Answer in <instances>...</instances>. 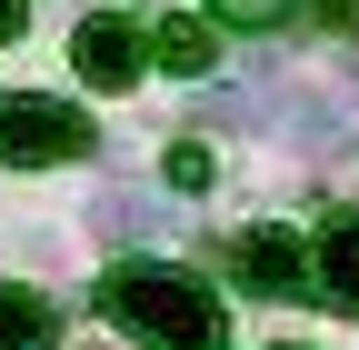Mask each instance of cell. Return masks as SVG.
Masks as SVG:
<instances>
[{
  "mask_svg": "<svg viewBox=\"0 0 359 350\" xmlns=\"http://www.w3.org/2000/svg\"><path fill=\"white\" fill-rule=\"evenodd\" d=\"M70 60H80V80H100V91H130V80L150 70V30L140 20H80Z\"/></svg>",
  "mask_w": 359,
  "mask_h": 350,
  "instance_id": "cell-4",
  "label": "cell"
},
{
  "mask_svg": "<svg viewBox=\"0 0 359 350\" xmlns=\"http://www.w3.org/2000/svg\"><path fill=\"white\" fill-rule=\"evenodd\" d=\"M150 60L180 70V80H200V70L219 60V30H210V20H160V30H150Z\"/></svg>",
  "mask_w": 359,
  "mask_h": 350,
  "instance_id": "cell-7",
  "label": "cell"
},
{
  "mask_svg": "<svg viewBox=\"0 0 359 350\" xmlns=\"http://www.w3.org/2000/svg\"><path fill=\"white\" fill-rule=\"evenodd\" d=\"M90 150V110L80 101H50V91H0V160H80Z\"/></svg>",
  "mask_w": 359,
  "mask_h": 350,
  "instance_id": "cell-2",
  "label": "cell"
},
{
  "mask_svg": "<svg viewBox=\"0 0 359 350\" xmlns=\"http://www.w3.org/2000/svg\"><path fill=\"white\" fill-rule=\"evenodd\" d=\"M60 320H50V300L20 290V280H0V350H50Z\"/></svg>",
  "mask_w": 359,
  "mask_h": 350,
  "instance_id": "cell-6",
  "label": "cell"
},
{
  "mask_svg": "<svg viewBox=\"0 0 359 350\" xmlns=\"http://www.w3.org/2000/svg\"><path fill=\"white\" fill-rule=\"evenodd\" d=\"M219 260H230V280H240L250 300H309V250H299L290 231H240Z\"/></svg>",
  "mask_w": 359,
  "mask_h": 350,
  "instance_id": "cell-3",
  "label": "cell"
},
{
  "mask_svg": "<svg viewBox=\"0 0 359 350\" xmlns=\"http://www.w3.org/2000/svg\"><path fill=\"white\" fill-rule=\"evenodd\" d=\"M30 30V0H0V40H20Z\"/></svg>",
  "mask_w": 359,
  "mask_h": 350,
  "instance_id": "cell-11",
  "label": "cell"
},
{
  "mask_svg": "<svg viewBox=\"0 0 359 350\" xmlns=\"http://www.w3.org/2000/svg\"><path fill=\"white\" fill-rule=\"evenodd\" d=\"M100 311L130 330V340H150V350H219V311H210V290L190 271H170V260H130V271L100 280Z\"/></svg>",
  "mask_w": 359,
  "mask_h": 350,
  "instance_id": "cell-1",
  "label": "cell"
},
{
  "mask_svg": "<svg viewBox=\"0 0 359 350\" xmlns=\"http://www.w3.org/2000/svg\"><path fill=\"white\" fill-rule=\"evenodd\" d=\"M219 30H290V0H210Z\"/></svg>",
  "mask_w": 359,
  "mask_h": 350,
  "instance_id": "cell-8",
  "label": "cell"
},
{
  "mask_svg": "<svg viewBox=\"0 0 359 350\" xmlns=\"http://www.w3.org/2000/svg\"><path fill=\"white\" fill-rule=\"evenodd\" d=\"M309 290H320L330 311H359V210H339V221L309 240Z\"/></svg>",
  "mask_w": 359,
  "mask_h": 350,
  "instance_id": "cell-5",
  "label": "cell"
},
{
  "mask_svg": "<svg viewBox=\"0 0 359 350\" xmlns=\"http://www.w3.org/2000/svg\"><path fill=\"white\" fill-rule=\"evenodd\" d=\"M280 350H299V340H280Z\"/></svg>",
  "mask_w": 359,
  "mask_h": 350,
  "instance_id": "cell-12",
  "label": "cell"
},
{
  "mask_svg": "<svg viewBox=\"0 0 359 350\" xmlns=\"http://www.w3.org/2000/svg\"><path fill=\"white\" fill-rule=\"evenodd\" d=\"M290 20H330V30L359 40V0H290Z\"/></svg>",
  "mask_w": 359,
  "mask_h": 350,
  "instance_id": "cell-10",
  "label": "cell"
},
{
  "mask_svg": "<svg viewBox=\"0 0 359 350\" xmlns=\"http://www.w3.org/2000/svg\"><path fill=\"white\" fill-rule=\"evenodd\" d=\"M160 181H170V190H210V150H200V141H180V150L160 160Z\"/></svg>",
  "mask_w": 359,
  "mask_h": 350,
  "instance_id": "cell-9",
  "label": "cell"
}]
</instances>
